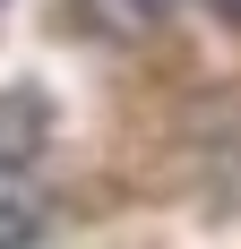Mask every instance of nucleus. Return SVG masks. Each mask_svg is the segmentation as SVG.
I'll return each instance as SVG.
<instances>
[{
  "label": "nucleus",
  "instance_id": "nucleus-1",
  "mask_svg": "<svg viewBox=\"0 0 241 249\" xmlns=\"http://www.w3.org/2000/svg\"><path fill=\"white\" fill-rule=\"evenodd\" d=\"M78 18H86V35H103V43H138V35H155V26L172 18V0H78Z\"/></svg>",
  "mask_w": 241,
  "mask_h": 249
},
{
  "label": "nucleus",
  "instance_id": "nucleus-2",
  "mask_svg": "<svg viewBox=\"0 0 241 249\" xmlns=\"http://www.w3.org/2000/svg\"><path fill=\"white\" fill-rule=\"evenodd\" d=\"M35 232H43V189L0 163V249H35Z\"/></svg>",
  "mask_w": 241,
  "mask_h": 249
},
{
  "label": "nucleus",
  "instance_id": "nucleus-3",
  "mask_svg": "<svg viewBox=\"0 0 241 249\" xmlns=\"http://www.w3.org/2000/svg\"><path fill=\"white\" fill-rule=\"evenodd\" d=\"M216 9H224V18H233V26H241V0H216Z\"/></svg>",
  "mask_w": 241,
  "mask_h": 249
}]
</instances>
